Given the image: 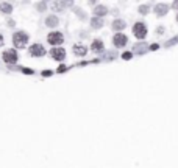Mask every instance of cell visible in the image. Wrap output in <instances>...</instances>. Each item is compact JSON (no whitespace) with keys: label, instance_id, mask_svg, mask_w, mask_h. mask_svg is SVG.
I'll return each mask as SVG.
<instances>
[{"label":"cell","instance_id":"cell-1","mask_svg":"<svg viewBox=\"0 0 178 168\" xmlns=\"http://www.w3.org/2000/svg\"><path fill=\"white\" fill-rule=\"evenodd\" d=\"M28 39H30V36L25 31H16L13 34V44L16 48H25L28 44Z\"/></svg>","mask_w":178,"mask_h":168},{"label":"cell","instance_id":"cell-2","mask_svg":"<svg viewBox=\"0 0 178 168\" xmlns=\"http://www.w3.org/2000/svg\"><path fill=\"white\" fill-rule=\"evenodd\" d=\"M147 33H148V30H147V25L144 24V22H136L134 25H133V34L138 38V39H145L147 38Z\"/></svg>","mask_w":178,"mask_h":168},{"label":"cell","instance_id":"cell-3","mask_svg":"<svg viewBox=\"0 0 178 168\" xmlns=\"http://www.w3.org/2000/svg\"><path fill=\"white\" fill-rule=\"evenodd\" d=\"M47 42H49L50 45L59 47V45L64 42V36H63V33H59V31H52V33L47 34Z\"/></svg>","mask_w":178,"mask_h":168},{"label":"cell","instance_id":"cell-4","mask_svg":"<svg viewBox=\"0 0 178 168\" xmlns=\"http://www.w3.org/2000/svg\"><path fill=\"white\" fill-rule=\"evenodd\" d=\"M3 61L7 64H16L19 61V56H17V52L14 48H10V50H5L3 52Z\"/></svg>","mask_w":178,"mask_h":168},{"label":"cell","instance_id":"cell-5","mask_svg":"<svg viewBox=\"0 0 178 168\" xmlns=\"http://www.w3.org/2000/svg\"><path fill=\"white\" fill-rule=\"evenodd\" d=\"M28 53H30L31 56H35V58H41V56H44L47 52H45V48H44L42 44H33V45L28 48Z\"/></svg>","mask_w":178,"mask_h":168},{"label":"cell","instance_id":"cell-6","mask_svg":"<svg viewBox=\"0 0 178 168\" xmlns=\"http://www.w3.org/2000/svg\"><path fill=\"white\" fill-rule=\"evenodd\" d=\"M50 56H52L55 61L61 62V61L66 59V50H64L63 47H55V48L50 50Z\"/></svg>","mask_w":178,"mask_h":168},{"label":"cell","instance_id":"cell-7","mask_svg":"<svg viewBox=\"0 0 178 168\" xmlns=\"http://www.w3.org/2000/svg\"><path fill=\"white\" fill-rule=\"evenodd\" d=\"M127 42H128V38H127V34H124V33H117V34H114V38H113V44H114L117 48L125 47Z\"/></svg>","mask_w":178,"mask_h":168},{"label":"cell","instance_id":"cell-8","mask_svg":"<svg viewBox=\"0 0 178 168\" xmlns=\"http://www.w3.org/2000/svg\"><path fill=\"white\" fill-rule=\"evenodd\" d=\"M91 52L97 53V55H102L105 52V44L102 39H94L92 44H91Z\"/></svg>","mask_w":178,"mask_h":168},{"label":"cell","instance_id":"cell-9","mask_svg":"<svg viewBox=\"0 0 178 168\" xmlns=\"http://www.w3.org/2000/svg\"><path fill=\"white\" fill-rule=\"evenodd\" d=\"M153 11H155V14H156L158 17H162V16H166V14L169 13V5H166V3H158V5H155Z\"/></svg>","mask_w":178,"mask_h":168},{"label":"cell","instance_id":"cell-10","mask_svg":"<svg viewBox=\"0 0 178 168\" xmlns=\"http://www.w3.org/2000/svg\"><path fill=\"white\" fill-rule=\"evenodd\" d=\"M148 47H150V45H147L145 42H138V44L133 45V53H136V55H144V53L148 52Z\"/></svg>","mask_w":178,"mask_h":168},{"label":"cell","instance_id":"cell-11","mask_svg":"<svg viewBox=\"0 0 178 168\" xmlns=\"http://www.w3.org/2000/svg\"><path fill=\"white\" fill-rule=\"evenodd\" d=\"M110 11H108V8L105 7V5H97L96 8H94V14H96V17H103V16H106Z\"/></svg>","mask_w":178,"mask_h":168},{"label":"cell","instance_id":"cell-12","mask_svg":"<svg viewBox=\"0 0 178 168\" xmlns=\"http://www.w3.org/2000/svg\"><path fill=\"white\" fill-rule=\"evenodd\" d=\"M0 13L10 16V14L13 13V5L8 3V2H2V3H0Z\"/></svg>","mask_w":178,"mask_h":168},{"label":"cell","instance_id":"cell-13","mask_svg":"<svg viewBox=\"0 0 178 168\" xmlns=\"http://www.w3.org/2000/svg\"><path fill=\"white\" fill-rule=\"evenodd\" d=\"M86 53H87V47H84V45H81V44L73 45V55H75V56H84Z\"/></svg>","mask_w":178,"mask_h":168},{"label":"cell","instance_id":"cell-14","mask_svg":"<svg viewBox=\"0 0 178 168\" xmlns=\"http://www.w3.org/2000/svg\"><path fill=\"white\" fill-rule=\"evenodd\" d=\"M45 25H47L49 28H55V27L59 25V19H58L56 16H49V17L45 19Z\"/></svg>","mask_w":178,"mask_h":168},{"label":"cell","instance_id":"cell-15","mask_svg":"<svg viewBox=\"0 0 178 168\" xmlns=\"http://www.w3.org/2000/svg\"><path fill=\"white\" fill-rule=\"evenodd\" d=\"M103 19L102 17H92L91 19V28H94V30H100L102 27H103Z\"/></svg>","mask_w":178,"mask_h":168},{"label":"cell","instance_id":"cell-16","mask_svg":"<svg viewBox=\"0 0 178 168\" xmlns=\"http://www.w3.org/2000/svg\"><path fill=\"white\" fill-rule=\"evenodd\" d=\"M125 27H127L125 20H122V19H116V20H113V30H114V31H122Z\"/></svg>","mask_w":178,"mask_h":168},{"label":"cell","instance_id":"cell-17","mask_svg":"<svg viewBox=\"0 0 178 168\" xmlns=\"http://www.w3.org/2000/svg\"><path fill=\"white\" fill-rule=\"evenodd\" d=\"M70 5H72V2H53L52 3L55 11H63L66 7H70Z\"/></svg>","mask_w":178,"mask_h":168},{"label":"cell","instance_id":"cell-18","mask_svg":"<svg viewBox=\"0 0 178 168\" xmlns=\"http://www.w3.org/2000/svg\"><path fill=\"white\" fill-rule=\"evenodd\" d=\"M138 11H139V14L145 16V14H148V11H150V7H148V5H141V7L138 8Z\"/></svg>","mask_w":178,"mask_h":168},{"label":"cell","instance_id":"cell-19","mask_svg":"<svg viewBox=\"0 0 178 168\" xmlns=\"http://www.w3.org/2000/svg\"><path fill=\"white\" fill-rule=\"evenodd\" d=\"M117 53L116 52H110V53H105L103 55V61H111V59H116Z\"/></svg>","mask_w":178,"mask_h":168},{"label":"cell","instance_id":"cell-20","mask_svg":"<svg viewBox=\"0 0 178 168\" xmlns=\"http://www.w3.org/2000/svg\"><path fill=\"white\" fill-rule=\"evenodd\" d=\"M175 44H178V36H175V38L169 39V41L164 44V47H172V45H175Z\"/></svg>","mask_w":178,"mask_h":168},{"label":"cell","instance_id":"cell-21","mask_svg":"<svg viewBox=\"0 0 178 168\" xmlns=\"http://www.w3.org/2000/svg\"><path fill=\"white\" fill-rule=\"evenodd\" d=\"M36 8H38V11H39V13H44V11L47 10V2H41V3H38V5H36Z\"/></svg>","mask_w":178,"mask_h":168},{"label":"cell","instance_id":"cell-22","mask_svg":"<svg viewBox=\"0 0 178 168\" xmlns=\"http://www.w3.org/2000/svg\"><path fill=\"white\" fill-rule=\"evenodd\" d=\"M131 58H133V52H124V53H122V59L130 61Z\"/></svg>","mask_w":178,"mask_h":168},{"label":"cell","instance_id":"cell-23","mask_svg":"<svg viewBox=\"0 0 178 168\" xmlns=\"http://www.w3.org/2000/svg\"><path fill=\"white\" fill-rule=\"evenodd\" d=\"M21 70H22V72H24L25 75H33V73H35V72H33L31 69H27V67H22Z\"/></svg>","mask_w":178,"mask_h":168},{"label":"cell","instance_id":"cell-24","mask_svg":"<svg viewBox=\"0 0 178 168\" xmlns=\"http://www.w3.org/2000/svg\"><path fill=\"white\" fill-rule=\"evenodd\" d=\"M75 14H78V16H80V17H81V19H86V16H84V14H83V11H81V10H80V8H77V10H75Z\"/></svg>","mask_w":178,"mask_h":168},{"label":"cell","instance_id":"cell-25","mask_svg":"<svg viewBox=\"0 0 178 168\" xmlns=\"http://www.w3.org/2000/svg\"><path fill=\"white\" fill-rule=\"evenodd\" d=\"M159 48V44H152L150 47H148V50H152V52H156Z\"/></svg>","mask_w":178,"mask_h":168},{"label":"cell","instance_id":"cell-26","mask_svg":"<svg viewBox=\"0 0 178 168\" xmlns=\"http://www.w3.org/2000/svg\"><path fill=\"white\" fill-rule=\"evenodd\" d=\"M66 70H67V67H66V66H63V64H61V66H59V67H58V70H56V72H58V73H63V72H66Z\"/></svg>","mask_w":178,"mask_h":168},{"label":"cell","instance_id":"cell-27","mask_svg":"<svg viewBox=\"0 0 178 168\" xmlns=\"http://www.w3.org/2000/svg\"><path fill=\"white\" fill-rule=\"evenodd\" d=\"M52 75H53L52 70H44V72H42V76H45V78H47V76H52Z\"/></svg>","mask_w":178,"mask_h":168},{"label":"cell","instance_id":"cell-28","mask_svg":"<svg viewBox=\"0 0 178 168\" xmlns=\"http://www.w3.org/2000/svg\"><path fill=\"white\" fill-rule=\"evenodd\" d=\"M7 25H8V27H14V25H16V22H14L13 19H8V22H7Z\"/></svg>","mask_w":178,"mask_h":168},{"label":"cell","instance_id":"cell-29","mask_svg":"<svg viewBox=\"0 0 178 168\" xmlns=\"http://www.w3.org/2000/svg\"><path fill=\"white\" fill-rule=\"evenodd\" d=\"M3 42H5V39H3V36H2V33H0V47L3 45Z\"/></svg>","mask_w":178,"mask_h":168},{"label":"cell","instance_id":"cell-30","mask_svg":"<svg viewBox=\"0 0 178 168\" xmlns=\"http://www.w3.org/2000/svg\"><path fill=\"white\" fill-rule=\"evenodd\" d=\"M156 31L161 34V33H164V28H162V27H158V30H156Z\"/></svg>","mask_w":178,"mask_h":168},{"label":"cell","instance_id":"cell-31","mask_svg":"<svg viewBox=\"0 0 178 168\" xmlns=\"http://www.w3.org/2000/svg\"><path fill=\"white\" fill-rule=\"evenodd\" d=\"M172 7H173V8H178V2H173V3H172Z\"/></svg>","mask_w":178,"mask_h":168},{"label":"cell","instance_id":"cell-32","mask_svg":"<svg viewBox=\"0 0 178 168\" xmlns=\"http://www.w3.org/2000/svg\"><path fill=\"white\" fill-rule=\"evenodd\" d=\"M176 20H178V14H176Z\"/></svg>","mask_w":178,"mask_h":168}]
</instances>
